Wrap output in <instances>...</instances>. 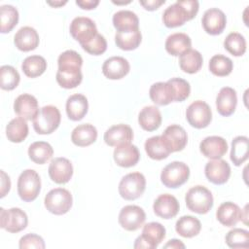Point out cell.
I'll return each mask as SVG.
<instances>
[{"label":"cell","mask_w":249,"mask_h":249,"mask_svg":"<svg viewBox=\"0 0 249 249\" xmlns=\"http://www.w3.org/2000/svg\"><path fill=\"white\" fill-rule=\"evenodd\" d=\"M198 1L180 0L167 7L162 14V21L166 27L173 28L193 19L198 12Z\"/></svg>","instance_id":"1"},{"label":"cell","mask_w":249,"mask_h":249,"mask_svg":"<svg viewBox=\"0 0 249 249\" xmlns=\"http://www.w3.org/2000/svg\"><path fill=\"white\" fill-rule=\"evenodd\" d=\"M185 201L189 210L197 214H205L213 206V196L207 188L197 185L187 192Z\"/></svg>","instance_id":"2"},{"label":"cell","mask_w":249,"mask_h":249,"mask_svg":"<svg viewBox=\"0 0 249 249\" xmlns=\"http://www.w3.org/2000/svg\"><path fill=\"white\" fill-rule=\"evenodd\" d=\"M60 119L59 110L55 106L47 105L41 108L32 120L33 127L38 134H50L58 127Z\"/></svg>","instance_id":"3"},{"label":"cell","mask_w":249,"mask_h":249,"mask_svg":"<svg viewBox=\"0 0 249 249\" xmlns=\"http://www.w3.org/2000/svg\"><path fill=\"white\" fill-rule=\"evenodd\" d=\"M41 190V179L33 169L23 170L18 179V194L26 202L37 198Z\"/></svg>","instance_id":"4"},{"label":"cell","mask_w":249,"mask_h":249,"mask_svg":"<svg viewBox=\"0 0 249 249\" xmlns=\"http://www.w3.org/2000/svg\"><path fill=\"white\" fill-rule=\"evenodd\" d=\"M45 207L54 215H63L72 207L73 198L70 192L63 188L51 190L45 196Z\"/></svg>","instance_id":"5"},{"label":"cell","mask_w":249,"mask_h":249,"mask_svg":"<svg viewBox=\"0 0 249 249\" xmlns=\"http://www.w3.org/2000/svg\"><path fill=\"white\" fill-rule=\"evenodd\" d=\"M165 237V228L157 222H151L143 227L142 234L134 242L135 249H155Z\"/></svg>","instance_id":"6"},{"label":"cell","mask_w":249,"mask_h":249,"mask_svg":"<svg viewBox=\"0 0 249 249\" xmlns=\"http://www.w3.org/2000/svg\"><path fill=\"white\" fill-rule=\"evenodd\" d=\"M190 176L189 166L182 161L168 163L160 173L161 183L171 189H176L185 184Z\"/></svg>","instance_id":"7"},{"label":"cell","mask_w":249,"mask_h":249,"mask_svg":"<svg viewBox=\"0 0 249 249\" xmlns=\"http://www.w3.org/2000/svg\"><path fill=\"white\" fill-rule=\"evenodd\" d=\"M146 188V179L140 172L124 175L119 184V193L126 200H134L141 196Z\"/></svg>","instance_id":"8"},{"label":"cell","mask_w":249,"mask_h":249,"mask_svg":"<svg viewBox=\"0 0 249 249\" xmlns=\"http://www.w3.org/2000/svg\"><path fill=\"white\" fill-rule=\"evenodd\" d=\"M70 34L81 46L91 41L97 34V28L92 19L86 17H77L70 23Z\"/></svg>","instance_id":"9"},{"label":"cell","mask_w":249,"mask_h":249,"mask_svg":"<svg viewBox=\"0 0 249 249\" xmlns=\"http://www.w3.org/2000/svg\"><path fill=\"white\" fill-rule=\"evenodd\" d=\"M186 119L193 127L204 128L212 120V112L206 102L196 100L191 103L187 108Z\"/></svg>","instance_id":"10"},{"label":"cell","mask_w":249,"mask_h":249,"mask_svg":"<svg viewBox=\"0 0 249 249\" xmlns=\"http://www.w3.org/2000/svg\"><path fill=\"white\" fill-rule=\"evenodd\" d=\"M28 218L26 213L20 208L0 209V226L9 232H18L26 228Z\"/></svg>","instance_id":"11"},{"label":"cell","mask_w":249,"mask_h":249,"mask_svg":"<svg viewBox=\"0 0 249 249\" xmlns=\"http://www.w3.org/2000/svg\"><path fill=\"white\" fill-rule=\"evenodd\" d=\"M146 220L144 210L137 205H126L122 208L119 214V223L123 229L134 231L143 226Z\"/></svg>","instance_id":"12"},{"label":"cell","mask_w":249,"mask_h":249,"mask_svg":"<svg viewBox=\"0 0 249 249\" xmlns=\"http://www.w3.org/2000/svg\"><path fill=\"white\" fill-rule=\"evenodd\" d=\"M201 22L206 33L218 35L224 31L227 24V18L222 10L210 8L204 12Z\"/></svg>","instance_id":"13"},{"label":"cell","mask_w":249,"mask_h":249,"mask_svg":"<svg viewBox=\"0 0 249 249\" xmlns=\"http://www.w3.org/2000/svg\"><path fill=\"white\" fill-rule=\"evenodd\" d=\"M204 173L211 183L222 185L225 184L231 176V166L224 160H212L206 163Z\"/></svg>","instance_id":"14"},{"label":"cell","mask_w":249,"mask_h":249,"mask_svg":"<svg viewBox=\"0 0 249 249\" xmlns=\"http://www.w3.org/2000/svg\"><path fill=\"white\" fill-rule=\"evenodd\" d=\"M133 139V131L127 124H120L109 127L104 133V141L111 147H119L130 144Z\"/></svg>","instance_id":"15"},{"label":"cell","mask_w":249,"mask_h":249,"mask_svg":"<svg viewBox=\"0 0 249 249\" xmlns=\"http://www.w3.org/2000/svg\"><path fill=\"white\" fill-rule=\"evenodd\" d=\"M49 176L56 184L67 183L73 175V166L66 158H55L49 165Z\"/></svg>","instance_id":"16"},{"label":"cell","mask_w":249,"mask_h":249,"mask_svg":"<svg viewBox=\"0 0 249 249\" xmlns=\"http://www.w3.org/2000/svg\"><path fill=\"white\" fill-rule=\"evenodd\" d=\"M14 111L19 118H22L25 121H31L39 112L38 101L31 94H20L14 102Z\"/></svg>","instance_id":"17"},{"label":"cell","mask_w":249,"mask_h":249,"mask_svg":"<svg viewBox=\"0 0 249 249\" xmlns=\"http://www.w3.org/2000/svg\"><path fill=\"white\" fill-rule=\"evenodd\" d=\"M179 202L175 196L169 194H163L158 196L153 204L154 212L162 219H171L179 212Z\"/></svg>","instance_id":"18"},{"label":"cell","mask_w":249,"mask_h":249,"mask_svg":"<svg viewBox=\"0 0 249 249\" xmlns=\"http://www.w3.org/2000/svg\"><path fill=\"white\" fill-rule=\"evenodd\" d=\"M199 150L202 155L208 159H221L228 151L227 141L221 136L205 137L199 144Z\"/></svg>","instance_id":"19"},{"label":"cell","mask_w":249,"mask_h":249,"mask_svg":"<svg viewBox=\"0 0 249 249\" xmlns=\"http://www.w3.org/2000/svg\"><path fill=\"white\" fill-rule=\"evenodd\" d=\"M130 66L128 61L122 56H111L107 58L102 65L104 76L111 80L124 78L129 72Z\"/></svg>","instance_id":"20"},{"label":"cell","mask_w":249,"mask_h":249,"mask_svg":"<svg viewBox=\"0 0 249 249\" xmlns=\"http://www.w3.org/2000/svg\"><path fill=\"white\" fill-rule=\"evenodd\" d=\"M161 136L172 153L182 151L188 142L187 132L179 124H171L167 126Z\"/></svg>","instance_id":"21"},{"label":"cell","mask_w":249,"mask_h":249,"mask_svg":"<svg viewBox=\"0 0 249 249\" xmlns=\"http://www.w3.org/2000/svg\"><path fill=\"white\" fill-rule=\"evenodd\" d=\"M236 104V91L230 87L222 88L216 97V107L218 113L224 117H229L233 114Z\"/></svg>","instance_id":"22"},{"label":"cell","mask_w":249,"mask_h":249,"mask_svg":"<svg viewBox=\"0 0 249 249\" xmlns=\"http://www.w3.org/2000/svg\"><path fill=\"white\" fill-rule=\"evenodd\" d=\"M16 47L22 52L35 50L39 45V35L37 31L30 26H23L18 30L14 37Z\"/></svg>","instance_id":"23"},{"label":"cell","mask_w":249,"mask_h":249,"mask_svg":"<svg viewBox=\"0 0 249 249\" xmlns=\"http://www.w3.org/2000/svg\"><path fill=\"white\" fill-rule=\"evenodd\" d=\"M113 157L115 162L119 166L131 167L138 162L140 159V154L138 148L135 145L125 144L116 147Z\"/></svg>","instance_id":"24"},{"label":"cell","mask_w":249,"mask_h":249,"mask_svg":"<svg viewBox=\"0 0 249 249\" xmlns=\"http://www.w3.org/2000/svg\"><path fill=\"white\" fill-rule=\"evenodd\" d=\"M242 210L239 206L233 202H223L217 209V220L226 227H233L239 221H241Z\"/></svg>","instance_id":"25"},{"label":"cell","mask_w":249,"mask_h":249,"mask_svg":"<svg viewBox=\"0 0 249 249\" xmlns=\"http://www.w3.org/2000/svg\"><path fill=\"white\" fill-rule=\"evenodd\" d=\"M88 99L83 94H72L66 101V113L68 118L72 121L82 120L88 113Z\"/></svg>","instance_id":"26"},{"label":"cell","mask_w":249,"mask_h":249,"mask_svg":"<svg viewBox=\"0 0 249 249\" xmlns=\"http://www.w3.org/2000/svg\"><path fill=\"white\" fill-rule=\"evenodd\" d=\"M97 130L90 124H83L76 126L71 133L72 142L79 147H87L95 142Z\"/></svg>","instance_id":"27"},{"label":"cell","mask_w":249,"mask_h":249,"mask_svg":"<svg viewBox=\"0 0 249 249\" xmlns=\"http://www.w3.org/2000/svg\"><path fill=\"white\" fill-rule=\"evenodd\" d=\"M192 41L191 38L182 32H177L169 35L165 41L166 52L173 55L178 56L191 49Z\"/></svg>","instance_id":"28"},{"label":"cell","mask_w":249,"mask_h":249,"mask_svg":"<svg viewBox=\"0 0 249 249\" xmlns=\"http://www.w3.org/2000/svg\"><path fill=\"white\" fill-rule=\"evenodd\" d=\"M138 123L146 131H154L161 124V114L156 106L144 107L138 115Z\"/></svg>","instance_id":"29"},{"label":"cell","mask_w":249,"mask_h":249,"mask_svg":"<svg viewBox=\"0 0 249 249\" xmlns=\"http://www.w3.org/2000/svg\"><path fill=\"white\" fill-rule=\"evenodd\" d=\"M113 25L117 32L139 29V19L135 13L128 10H122L114 14Z\"/></svg>","instance_id":"30"},{"label":"cell","mask_w":249,"mask_h":249,"mask_svg":"<svg viewBox=\"0 0 249 249\" xmlns=\"http://www.w3.org/2000/svg\"><path fill=\"white\" fill-rule=\"evenodd\" d=\"M145 151L149 158L156 160L166 159L172 153L162 136H153L147 139L145 142Z\"/></svg>","instance_id":"31"},{"label":"cell","mask_w":249,"mask_h":249,"mask_svg":"<svg viewBox=\"0 0 249 249\" xmlns=\"http://www.w3.org/2000/svg\"><path fill=\"white\" fill-rule=\"evenodd\" d=\"M149 95L151 100L160 106H164L174 101L171 87L167 82H158L153 84L150 88Z\"/></svg>","instance_id":"32"},{"label":"cell","mask_w":249,"mask_h":249,"mask_svg":"<svg viewBox=\"0 0 249 249\" xmlns=\"http://www.w3.org/2000/svg\"><path fill=\"white\" fill-rule=\"evenodd\" d=\"M202 62L203 58L201 53L193 49H190L182 53L179 58V66L181 70L189 74H194L199 71L202 66Z\"/></svg>","instance_id":"33"},{"label":"cell","mask_w":249,"mask_h":249,"mask_svg":"<svg viewBox=\"0 0 249 249\" xmlns=\"http://www.w3.org/2000/svg\"><path fill=\"white\" fill-rule=\"evenodd\" d=\"M175 230L179 235L186 238H191L199 233L201 224L200 221L194 216H182L176 222Z\"/></svg>","instance_id":"34"},{"label":"cell","mask_w":249,"mask_h":249,"mask_svg":"<svg viewBox=\"0 0 249 249\" xmlns=\"http://www.w3.org/2000/svg\"><path fill=\"white\" fill-rule=\"evenodd\" d=\"M53 155V147L45 141H37L33 142L28 148V156L29 159L37 163V164H44Z\"/></svg>","instance_id":"35"},{"label":"cell","mask_w":249,"mask_h":249,"mask_svg":"<svg viewBox=\"0 0 249 249\" xmlns=\"http://www.w3.org/2000/svg\"><path fill=\"white\" fill-rule=\"evenodd\" d=\"M8 140L14 143L22 142L28 135V124L22 118H15L6 126Z\"/></svg>","instance_id":"36"},{"label":"cell","mask_w":249,"mask_h":249,"mask_svg":"<svg viewBox=\"0 0 249 249\" xmlns=\"http://www.w3.org/2000/svg\"><path fill=\"white\" fill-rule=\"evenodd\" d=\"M142 40V35L139 29L117 32L115 35V42L117 47L124 51H132L138 48Z\"/></svg>","instance_id":"37"},{"label":"cell","mask_w":249,"mask_h":249,"mask_svg":"<svg viewBox=\"0 0 249 249\" xmlns=\"http://www.w3.org/2000/svg\"><path fill=\"white\" fill-rule=\"evenodd\" d=\"M21 69L27 77L36 78L41 76L46 71L47 62L46 59L41 55H30L23 60Z\"/></svg>","instance_id":"38"},{"label":"cell","mask_w":249,"mask_h":249,"mask_svg":"<svg viewBox=\"0 0 249 249\" xmlns=\"http://www.w3.org/2000/svg\"><path fill=\"white\" fill-rule=\"evenodd\" d=\"M248 138L236 136L231 142V160L235 166L241 165L248 159Z\"/></svg>","instance_id":"39"},{"label":"cell","mask_w":249,"mask_h":249,"mask_svg":"<svg viewBox=\"0 0 249 249\" xmlns=\"http://www.w3.org/2000/svg\"><path fill=\"white\" fill-rule=\"evenodd\" d=\"M233 68L232 60L223 54H215L210 58L209 70L218 77H225L231 73Z\"/></svg>","instance_id":"40"},{"label":"cell","mask_w":249,"mask_h":249,"mask_svg":"<svg viewBox=\"0 0 249 249\" xmlns=\"http://www.w3.org/2000/svg\"><path fill=\"white\" fill-rule=\"evenodd\" d=\"M18 21V12L12 5H2L0 7V23L1 32H10Z\"/></svg>","instance_id":"41"},{"label":"cell","mask_w":249,"mask_h":249,"mask_svg":"<svg viewBox=\"0 0 249 249\" xmlns=\"http://www.w3.org/2000/svg\"><path fill=\"white\" fill-rule=\"evenodd\" d=\"M225 49L234 56H241L246 52V40L237 32L230 33L224 41Z\"/></svg>","instance_id":"42"},{"label":"cell","mask_w":249,"mask_h":249,"mask_svg":"<svg viewBox=\"0 0 249 249\" xmlns=\"http://www.w3.org/2000/svg\"><path fill=\"white\" fill-rule=\"evenodd\" d=\"M56 82L61 88L74 89L79 86L83 80L81 70H60L56 72Z\"/></svg>","instance_id":"43"},{"label":"cell","mask_w":249,"mask_h":249,"mask_svg":"<svg viewBox=\"0 0 249 249\" xmlns=\"http://www.w3.org/2000/svg\"><path fill=\"white\" fill-rule=\"evenodd\" d=\"M57 63L60 70H81L83 58L77 52L67 50L59 54Z\"/></svg>","instance_id":"44"},{"label":"cell","mask_w":249,"mask_h":249,"mask_svg":"<svg viewBox=\"0 0 249 249\" xmlns=\"http://www.w3.org/2000/svg\"><path fill=\"white\" fill-rule=\"evenodd\" d=\"M18 72L11 65H3L0 68V87L5 90L16 89L19 83Z\"/></svg>","instance_id":"45"},{"label":"cell","mask_w":249,"mask_h":249,"mask_svg":"<svg viewBox=\"0 0 249 249\" xmlns=\"http://www.w3.org/2000/svg\"><path fill=\"white\" fill-rule=\"evenodd\" d=\"M226 243L231 248H248L249 231L238 228L231 230L226 235Z\"/></svg>","instance_id":"46"},{"label":"cell","mask_w":249,"mask_h":249,"mask_svg":"<svg viewBox=\"0 0 249 249\" xmlns=\"http://www.w3.org/2000/svg\"><path fill=\"white\" fill-rule=\"evenodd\" d=\"M167 83L171 87L174 101L181 102L189 97L191 92L189 82L181 78H171L167 81Z\"/></svg>","instance_id":"47"},{"label":"cell","mask_w":249,"mask_h":249,"mask_svg":"<svg viewBox=\"0 0 249 249\" xmlns=\"http://www.w3.org/2000/svg\"><path fill=\"white\" fill-rule=\"evenodd\" d=\"M82 48L89 54L99 55L105 53V51L107 50V42L104 36L97 33L91 41L85 45H82Z\"/></svg>","instance_id":"48"},{"label":"cell","mask_w":249,"mask_h":249,"mask_svg":"<svg viewBox=\"0 0 249 249\" xmlns=\"http://www.w3.org/2000/svg\"><path fill=\"white\" fill-rule=\"evenodd\" d=\"M19 248L20 249H44L45 248V241L44 239L35 233H28L23 235L19 239Z\"/></svg>","instance_id":"49"},{"label":"cell","mask_w":249,"mask_h":249,"mask_svg":"<svg viewBox=\"0 0 249 249\" xmlns=\"http://www.w3.org/2000/svg\"><path fill=\"white\" fill-rule=\"evenodd\" d=\"M11 189V180L10 177L5 173V171L1 170V197H4L7 193H9Z\"/></svg>","instance_id":"50"},{"label":"cell","mask_w":249,"mask_h":249,"mask_svg":"<svg viewBox=\"0 0 249 249\" xmlns=\"http://www.w3.org/2000/svg\"><path fill=\"white\" fill-rule=\"evenodd\" d=\"M140 5H142L144 7V9L148 10V11H155L157 9H159V7H160L162 4L165 3L164 0H146V1H139Z\"/></svg>","instance_id":"51"},{"label":"cell","mask_w":249,"mask_h":249,"mask_svg":"<svg viewBox=\"0 0 249 249\" xmlns=\"http://www.w3.org/2000/svg\"><path fill=\"white\" fill-rule=\"evenodd\" d=\"M76 4L84 10H91L94 9L98 4V0H77Z\"/></svg>","instance_id":"52"},{"label":"cell","mask_w":249,"mask_h":249,"mask_svg":"<svg viewBox=\"0 0 249 249\" xmlns=\"http://www.w3.org/2000/svg\"><path fill=\"white\" fill-rule=\"evenodd\" d=\"M164 248H172V249H178V248H185V244L178 239H171L169 240L164 246Z\"/></svg>","instance_id":"53"},{"label":"cell","mask_w":249,"mask_h":249,"mask_svg":"<svg viewBox=\"0 0 249 249\" xmlns=\"http://www.w3.org/2000/svg\"><path fill=\"white\" fill-rule=\"evenodd\" d=\"M47 3L53 7H60L67 3V1H47Z\"/></svg>","instance_id":"54"},{"label":"cell","mask_w":249,"mask_h":249,"mask_svg":"<svg viewBox=\"0 0 249 249\" xmlns=\"http://www.w3.org/2000/svg\"><path fill=\"white\" fill-rule=\"evenodd\" d=\"M114 4H117V5H120V4H128L130 3V1H126V2H116V1H113Z\"/></svg>","instance_id":"55"}]
</instances>
